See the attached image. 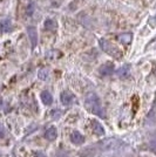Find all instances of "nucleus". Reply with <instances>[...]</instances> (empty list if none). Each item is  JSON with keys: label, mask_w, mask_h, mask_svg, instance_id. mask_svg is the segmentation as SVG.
Here are the masks:
<instances>
[{"label": "nucleus", "mask_w": 156, "mask_h": 157, "mask_svg": "<svg viewBox=\"0 0 156 157\" xmlns=\"http://www.w3.org/2000/svg\"><path fill=\"white\" fill-rule=\"evenodd\" d=\"M85 107L88 111H91L92 114L100 116V117H104V111L103 108L101 105L100 98L95 93H89L85 98Z\"/></svg>", "instance_id": "1"}, {"label": "nucleus", "mask_w": 156, "mask_h": 157, "mask_svg": "<svg viewBox=\"0 0 156 157\" xmlns=\"http://www.w3.org/2000/svg\"><path fill=\"white\" fill-rule=\"evenodd\" d=\"M99 46L104 53H107L108 55H111L114 59H121L122 58V51L108 40L100 39L99 40Z\"/></svg>", "instance_id": "2"}, {"label": "nucleus", "mask_w": 156, "mask_h": 157, "mask_svg": "<svg viewBox=\"0 0 156 157\" xmlns=\"http://www.w3.org/2000/svg\"><path fill=\"white\" fill-rule=\"evenodd\" d=\"M91 128L93 132L98 136H103L104 135V129H103V125L101 124L99 122L98 120H92L91 121Z\"/></svg>", "instance_id": "3"}, {"label": "nucleus", "mask_w": 156, "mask_h": 157, "mask_svg": "<svg viewBox=\"0 0 156 157\" xmlns=\"http://www.w3.org/2000/svg\"><path fill=\"white\" fill-rule=\"evenodd\" d=\"M99 72L102 76H108V75H111L114 73V65L111 62H107V63H103L102 66H100L99 68Z\"/></svg>", "instance_id": "4"}, {"label": "nucleus", "mask_w": 156, "mask_h": 157, "mask_svg": "<svg viewBox=\"0 0 156 157\" xmlns=\"http://www.w3.org/2000/svg\"><path fill=\"white\" fill-rule=\"evenodd\" d=\"M74 98H75V96L69 90H65V92L61 93V95H60V101H61V103L64 105H71L72 102L74 101Z\"/></svg>", "instance_id": "5"}, {"label": "nucleus", "mask_w": 156, "mask_h": 157, "mask_svg": "<svg viewBox=\"0 0 156 157\" xmlns=\"http://www.w3.org/2000/svg\"><path fill=\"white\" fill-rule=\"evenodd\" d=\"M27 34L29 36V40L32 42V48L37 46V42H38V32H37V28L33 26L27 27Z\"/></svg>", "instance_id": "6"}, {"label": "nucleus", "mask_w": 156, "mask_h": 157, "mask_svg": "<svg viewBox=\"0 0 156 157\" xmlns=\"http://www.w3.org/2000/svg\"><path fill=\"white\" fill-rule=\"evenodd\" d=\"M71 141L72 143L76 144V145H81V144L85 142V137L81 132L79 131H73L71 135Z\"/></svg>", "instance_id": "7"}, {"label": "nucleus", "mask_w": 156, "mask_h": 157, "mask_svg": "<svg viewBox=\"0 0 156 157\" xmlns=\"http://www.w3.org/2000/svg\"><path fill=\"white\" fill-rule=\"evenodd\" d=\"M0 31L4 33H8L12 31V22L10 19H2L0 21Z\"/></svg>", "instance_id": "8"}, {"label": "nucleus", "mask_w": 156, "mask_h": 157, "mask_svg": "<svg viewBox=\"0 0 156 157\" xmlns=\"http://www.w3.org/2000/svg\"><path fill=\"white\" fill-rule=\"evenodd\" d=\"M40 98H41V102H42V103H44L45 105H52L53 96H52V94H51L49 92H47V90H44V92L41 93Z\"/></svg>", "instance_id": "9"}, {"label": "nucleus", "mask_w": 156, "mask_h": 157, "mask_svg": "<svg viewBox=\"0 0 156 157\" xmlns=\"http://www.w3.org/2000/svg\"><path fill=\"white\" fill-rule=\"evenodd\" d=\"M45 137L48 141H54L55 138L58 137V130H57V128L55 127H49L47 129V131L45 132Z\"/></svg>", "instance_id": "10"}, {"label": "nucleus", "mask_w": 156, "mask_h": 157, "mask_svg": "<svg viewBox=\"0 0 156 157\" xmlns=\"http://www.w3.org/2000/svg\"><path fill=\"white\" fill-rule=\"evenodd\" d=\"M44 28L46 31H49V32H53V31H57L58 28V24L57 21L53 19H46V21L44 22Z\"/></svg>", "instance_id": "11"}, {"label": "nucleus", "mask_w": 156, "mask_h": 157, "mask_svg": "<svg viewBox=\"0 0 156 157\" xmlns=\"http://www.w3.org/2000/svg\"><path fill=\"white\" fill-rule=\"evenodd\" d=\"M117 40H119L121 44L127 45V44H129L130 41L133 40V34H131V33H122V34H119Z\"/></svg>", "instance_id": "12"}, {"label": "nucleus", "mask_w": 156, "mask_h": 157, "mask_svg": "<svg viewBox=\"0 0 156 157\" xmlns=\"http://www.w3.org/2000/svg\"><path fill=\"white\" fill-rule=\"evenodd\" d=\"M117 75H119L120 78H127V76L129 75V66H128V65L122 66V67H121V68L117 71Z\"/></svg>", "instance_id": "13"}, {"label": "nucleus", "mask_w": 156, "mask_h": 157, "mask_svg": "<svg viewBox=\"0 0 156 157\" xmlns=\"http://www.w3.org/2000/svg\"><path fill=\"white\" fill-rule=\"evenodd\" d=\"M48 75H49V72H48V69H47V68H42V69H40L39 74H38V76H39L40 80H47V78H48Z\"/></svg>", "instance_id": "14"}, {"label": "nucleus", "mask_w": 156, "mask_h": 157, "mask_svg": "<svg viewBox=\"0 0 156 157\" xmlns=\"http://www.w3.org/2000/svg\"><path fill=\"white\" fill-rule=\"evenodd\" d=\"M34 155H35V157H46L45 154H44V152H41V151H35V152H34Z\"/></svg>", "instance_id": "15"}, {"label": "nucleus", "mask_w": 156, "mask_h": 157, "mask_svg": "<svg viewBox=\"0 0 156 157\" xmlns=\"http://www.w3.org/2000/svg\"><path fill=\"white\" fill-rule=\"evenodd\" d=\"M5 136V129L2 127H0V138H2Z\"/></svg>", "instance_id": "16"}, {"label": "nucleus", "mask_w": 156, "mask_h": 157, "mask_svg": "<svg viewBox=\"0 0 156 157\" xmlns=\"http://www.w3.org/2000/svg\"><path fill=\"white\" fill-rule=\"evenodd\" d=\"M0 157H1V154H0Z\"/></svg>", "instance_id": "17"}]
</instances>
